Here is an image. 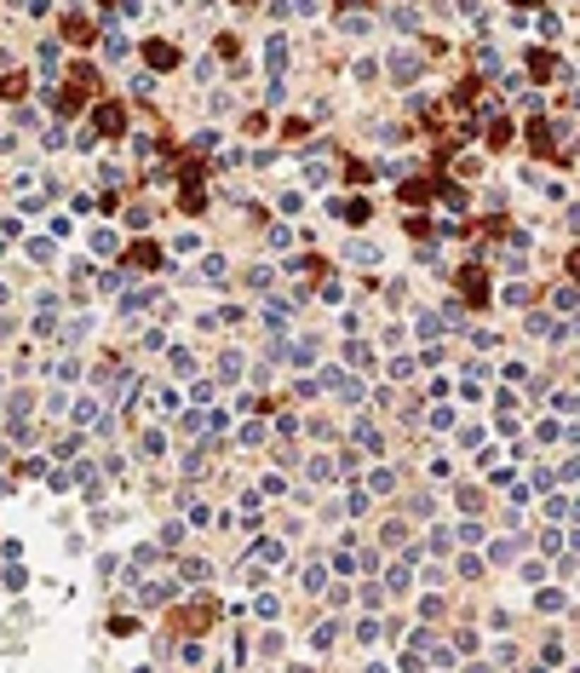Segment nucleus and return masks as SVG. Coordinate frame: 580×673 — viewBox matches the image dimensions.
I'll return each mask as SVG.
<instances>
[{
    "label": "nucleus",
    "mask_w": 580,
    "mask_h": 673,
    "mask_svg": "<svg viewBox=\"0 0 580 673\" xmlns=\"http://www.w3.org/2000/svg\"><path fill=\"white\" fill-rule=\"evenodd\" d=\"M93 121H98V133H110V139H121V133H126V110H121V104H98V110H93Z\"/></svg>",
    "instance_id": "nucleus-1"
},
{
    "label": "nucleus",
    "mask_w": 580,
    "mask_h": 673,
    "mask_svg": "<svg viewBox=\"0 0 580 673\" xmlns=\"http://www.w3.org/2000/svg\"><path fill=\"white\" fill-rule=\"evenodd\" d=\"M144 58H150V69H172V64H178V47H172L167 35H155L150 47H144Z\"/></svg>",
    "instance_id": "nucleus-2"
},
{
    "label": "nucleus",
    "mask_w": 580,
    "mask_h": 673,
    "mask_svg": "<svg viewBox=\"0 0 580 673\" xmlns=\"http://www.w3.org/2000/svg\"><path fill=\"white\" fill-rule=\"evenodd\" d=\"M350 443H356V449H368V455L385 449V438L374 432V420H350Z\"/></svg>",
    "instance_id": "nucleus-3"
},
{
    "label": "nucleus",
    "mask_w": 580,
    "mask_h": 673,
    "mask_svg": "<svg viewBox=\"0 0 580 673\" xmlns=\"http://www.w3.org/2000/svg\"><path fill=\"white\" fill-rule=\"evenodd\" d=\"M264 64H271V81H282V69H288V35L264 40Z\"/></svg>",
    "instance_id": "nucleus-4"
},
{
    "label": "nucleus",
    "mask_w": 580,
    "mask_h": 673,
    "mask_svg": "<svg viewBox=\"0 0 580 673\" xmlns=\"http://www.w3.org/2000/svg\"><path fill=\"white\" fill-rule=\"evenodd\" d=\"M391 81H403V87H408V81H420V58H414V52H391Z\"/></svg>",
    "instance_id": "nucleus-5"
},
{
    "label": "nucleus",
    "mask_w": 580,
    "mask_h": 673,
    "mask_svg": "<svg viewBox=\"0 0 580 673\" xmlns=\"http://www.w3.org/2000/svg\"><path fill=\"white\" fill-rule=\"evenodd\" d=\"M126 265H138V271H155V265H161V247H155V242H132Z\"/></svg>",
    "instance_id": "nucleus-6"
},
{
    "label": "nucleus",
    "mask_w": 580,
    "mask_h": 673,
    "mask_svg": "<svg viewBox=\"0 0 580 673\" xmlns=\"http://www.w3.org/2000/svg\"><path fill=\"white\" fill-rule=\"evenodd\" d=\"M64 35L75 40V47H86V40H93V18H86V12H69V18H64Z\"/></svg>",
    "instance_id": "nucleus-7"
},
{
    "label": "nucleus",
    "mask_w": 580,
    "mask_h": 673,
    "mask_svg": "<svg viewBox=\"0 0 580 673\" xmlns=\"http://www.w3.org/2000/svg\"><path fill=\"white\" fill-rule=\"evenodd\" d=\"M172 593H178V587H172V581H150V587H144V593H138V604H144V610H155V604H167Z\"/></svg>",
    "instance_id": "nucleus-8"
},
{
    "label": "nucleus",
    "mask_w": 580,
    "mask_h": 673,
    "mask_svg": "<svg viewBox=\"0 0 580 673\" xmlns=\"http://www.w3.org/2000/svg\"><path fill=\"white\" fill-rule=\"evenodd\" d=\"M534 604H540V610H569V593H563V587H546V593H534Z\"/></svg>",
    "instance_id": "nucleus-9"
},
{
    "label": "nucleus",
    "mask_w": 580,
    "mask_h": 673,
    "mask_svg": "<svg viewBox=\"0 0 580 673\" xmlns=\"http://www.w3.org/2000/svg\"><path fill=\"white\" fill-rule=\"evenodd\" d=\"M178 409H184V397H178L172 386H161V392H155V414H167V420H172Z\"/></svg>",
    "instance_id": "nucleus-10"
},
{
    "label": "nucleus",
    "mask_w": 580,
    "mask_h": 673,
    "mask_svg": "<svg viewBox=\"0 0 580 673\" xmlns=\"http://www.w3.org/2000/svg\"><path fill=\"white\" fill-rule=\"evenodd\" d=\"M408 581H414L408 564H391V570H385V593H408Z\"/></svg>",
    "instance_id": "nucleus-11"
},
{
    "label": "nucleus",
    "mask_w": 580,
    "mask_h": 673,
    "mask_svg": "<svg viewBox=\"0 0 580 673\" xmlns=\"http://www.w3.org/2000/svg\"><path fill=\"white\" fill-rule=\"evenodd\" d=\"M242 351H225V357H218V380H242Z\"/></svg>",
    "instance_id": "nucleus-12"
},
{
    "label": "nucleus",
    "mask_w": 580,
    "mask_h": 673,
    "mask_svg": "<svg viewBox=\"0 0 580 673\" xmlns=\"http://www.w3.org/2000/svg\"><path fill=\"white\" fill-rule=\"evenodd\" d=\"M104 52H110V58H126V52H132V47H126V35H121L115 23L104 29Z\"/></svg>",
    "instance_id": "nucleus-13"
},
{
    "label": "nucleus",
    "mask_w": 580,
    "mask_h": 673,
    "mask_svg": "<svg viewBox=\"0 0 580 673\" xmlns=\"http://www.w3.org/2000/svg\"><path fill=\"white\" fill-rule=\"evenodd\" d=\"M322 581H328V570H322V564H304V575H299L304 593H322Z\"/></svg>",
    "instance_id": "nucleus-14"
},
{
    "label": "nucleus",
    "mask_w": 580,
    "mask_h": 673,
    "mask_svg": "<svg viewBox=\"0 0 580 673\" xmlns=\"http://www.w3.org/2000/svg\"><path fill=\"white\" fill-rule=\"evenodd\" d=\"M345 254H350L356 265H374V259H379V247H374V242H350V247H345Z\"/></svg>",
    "instance_id": "nucleus-15"
},
{
    "label": "nucleus",
    "mask_w": 580,
    "mask_h": 673,
    "mask_svg": "<svg viewBox=\"0 0 580 673\" xmlns=\"http://www.w3.org/2000/svg\"><path fill=\"white\" fill-rule=\"evenodd\" d=\"M304 185H328V161H322V156L304 161Z\"/></svg>",
    "instance_id": "nucleus-16"
},
{
    "label": "nucleus",
    "mask_w": 580,
    "mask_h": 673,
    "mask_svg": "<svg viewBox=\"0 0 580 673\" xmlns=\"http://www.w3.org/2000/svg\"><path fill=\"white\" fill-rule=\"evenodd\" d=\"M569 513H574V501H569V495H552V501H546V518H557V524H563Z\"/></svg>",
    "instance_id": "nucleus-17"
},
{
    "label": "nucleus",
    "mask_w": 580,
    "mask_h": 673,
    "mask_svg": "<svg viewBox=\"0 0 580 673\" xmlns=\"http://www.w3.org/2000/svg\"><path fill=\"white\" fill-rule=\"evenodd\" d=\"M385 18H391V23H396V29H414V23H420V12H414V6H391V12H385Z\"/></svg>",
    "instance_id": "nucleus-18"
},
{
    "label": "nucleus",
    "mask_w": 580,
    "mask_h": 673,
    "mask_svg": "<svg viewBox=\"0 0 580 673\" xmlns=\"http://www.w3.org/2000/svg\"><path fill=\"white\" fill-rule=\"evenodd\" d=\"M460 282H466V293H471V300H488V288H483V276H477V265H466V276H460Z\"/></svg>",
    "instance_id": "nucleus-19"
},
{
    "label": "nucleus",
    "mask_w": 580,
    "mask_h": 673,
    "mask_svg": "<svg viewBox=\"0 0 580 673\" xmlns=\"http://www.w3.org/2000/svg\"><path fill=\"white\" fill-rule=\"evenodd\" d=\"M201 276H207V282H225V259L207 254V259H201Z\"/></svg>",
    "instance_id": "nucleus-20"
},
{
    "label": "nucleus",
    "mask_w": 580,
    "mask_h": 673,
    "mask_svg": "<svg viewBox=\"0 0 580 673\" xmlns=\"http://www.w3.org/2000/svg\"><path fill=\"white\" fill-rule=\"evenodd\" d=\"M396 489V472H374V484H368V495H391Z\"/></svg>",
    "instance_id": "nucleus-21"
},
{
    "label": "nucleus",
    "mask_w": 580,
    "mask_h": 673,
    "mask_svg": "<svg viewBox=\"0 0 580 673\" xmlns=\"http://www.w3.org/2000/svg\"><path fill=\"white\" fill-rule=\"evenodd\" d=\"M425 546H431V553H449V546H454V529H431Z\"/></svg>",
    "instance_id": "nucleus-22"
},
{
    "label": "nucleus",
    "mask_w": 580,
    "mask_h": 673,
    "mask_svg": "<svg viewBox=\"0 0 580 673\" xmlns=\"http://www.w3.org/2000/svg\"><path fill=\"white\" fill-rule=\"evenodd\" d=\"M488 558H495V564H506V558H517V541H495V546H488Z\"/></svg>",
    "instance_id": "nucleus-23"
},
{
    "label": "nucleus",
    "mask_w": 580,
    "mask_h": 673,
    "mask_svg": "<svg viewBox=\"0 0 580 673\" xmlns=\"http://www.w3.org/2000/svg\"><path fill=\"white\" fill-rule=\"evenodd\" d=\"M333 639H339V627H333V621H328V627H316V633H310V645H316V650H328Z\"/></svg>",
    "instance_id": "nucleus-24"
},
{
    "label": "nucleus",
    "mask_w": 580,
    "mask_h": 673,
    "mask_svg": "<svg viewBox=\"0 0 580 673\" xmlns=\"http://www.w3.org/2000/svg\"><path fill=\"white\" fill-rule=\"evenodd\" d=\"M172 374H184V380H190V374H196V357H190V351H172Z\"/></svg>",
    "instance_id": "nucleus-25"
},
{
    "label": "nucleus",
    "mask_w": 580,
    "mask_h": 673,
    "mask_svg": "<svg viewBox=\"0 0 580 673\" xmlns=\"http://www.w3.org/2000/svg\"><path fill=\"white\" fill-rule=\"evenodd\" d=\"M271 276H276L271 265H253V271H247V288H271Z\"/></svg>",
    "instance_id": "nucleus-26"
},
{
    "label": "nucleus",
    "mask_w": 580,
    "mask_h": 673,
    "mask_svg": "<svg viewBox=\"0 0 580 673\" xmlns=\"http://www.w3.org/2000/svg\"><path fill=\"white\" fill-rule=\"evenodd\" d=\"M288 357H293V363H316V340H299Z\"/></svg>",
    "instance_id": "nucleus-27"
},
{
    "label": "nucleus",
    "mask_w": 580,
    "mask_h": 673,
    "mask_svg": "<svg viewBox=\"0 0 580 673\" xmlns=\"http://www.w3.org/2000/svg\"><path fill=\"white\" fill-rule=\"evenodd\" d=\"M259 558L264 564H282V541H259Z\"/></svg>",
    "instance_id": "nucleus-28"
},
{
    "label": "nucleus",
    "mask_w": 580,
    "mask_h": 673,
    "mask_svg": "<svg viewBox=\"0 0 580 673\" xmlns=\"http://www.w3.org/2000/svg\"><path fill=\"white\" fill-rule=\"evenodd\" d=\"M379 639V621H356V645H374Z\"/></svg>",
    "instance_id": "nucleus-29"
},
{
    "label": "nucleus",
    "mask_w": 580,
    "mask_h": 673,
    "mask_svg": "<svg viewBox=\"0 0 580 673\" xmlns=\"http://www.w3.org/2000/svg\"><path fill=\"white\" fill-rule=\"evenodd\" d=\"M150 305V293H126V300H121V317H132V311H144Z\"/></svg>",
    "instance_id": "nucleus-30"
},
{
    "label": "nucleus",
    "mask_w": 580,
    "mask_h": 673,
    "mask_svg": "<svg viewBox=\"0 0 580 673\" xmlns=\"http://www.w3.org/2000/svg\"><path fill=\"white\" fill-rule=\"evenodd\" d=\"M40 69H47V75L58 69V40H47V47H40Z\"/></svg>",
    "instance_id": "nucleus-31"
},
{
    "label": "nucleus",
    "mask_w": 580,
    "mask_h": 673,
    "mask_svg": "<svg viewBox=\"0 0 580 673\" xmlns=\"http://www.w3.org/2000/svg\"><path fill=\"white\" fill-rule=\"evenodd\" d=\"M86 328H93V322H86V317H75V322H64V340H86Z\"/></svg>",
    "instance_id": "nucleus-32"
},
{
    "label": "nucleus",
    "mask_w": 580,
    "mask_h": 673,
    "mask_svg": "<svg viewBox=\"0 0 580 673\" xmlns=\"http://www.w3.org/2000/svg\"><path fill=\"white\" fill-rule=\"evenodd\" d=\"M339 23H345V35H362V29H368V18H362V12H345Z\"/></svg>",
    "instance_id": "nucleus-33"
},
{
    "label": "nucleus",
    "mask_w": 580,
    "mask_h": 673,
    "mask_svg": "<svg viewBox=\"0 0 580 673\" xmlns=\"http://www.w3.org/2000/svg\"><path fill=\"white\" fill-rule=\"evenodd\" d=\"M93 247L98 254H115V230H93Z\"/></svg>",
    "instance_id": "nucleus-34"
},
{
    "label": "nucleus",
    "mask_w": 580,
    "mask_h": 673,
    "mask_svg": "<svg viewBox=\"0 0 580 673\" xmlns=\"http://www.w3.org/2000/svg\"><path fill=\"white\" fill-rule=\"evenodd\" d=\"M213 392H218V380H196V392H190V397H196V403H213Z\"/></svg>",
    "instance_id": "nucleus-35"
},
{
    "label": "nucleus",
    "mask_w": 580,
    "mask_h": 673,
    "mask_svg": "<svg viewBox=\"0 0 580 673\" xmlns=\"http://www.w3.org/2000/svg\"><path fill=\"white\" fill-rule=\"evenodd\" d=\"M288 673H310V667H288Z\"/></svg>",
    "instance_id": "nucleus-36"
},
{
    "label": "nucleus",
    "mask_w": 580,
    "mask_h": 673,
    "mask_svg": "<svg viewBox=\"0 0 580 673\" xmlns=\"http://www.w3.org/2000/svg\"><path fill=\"white\" fill-rule=\"evenodd\" d=\"M471 673H488V667H471Z\"/></svg>",
    "instance_id": "nucleus-37"
}]
</instances>
